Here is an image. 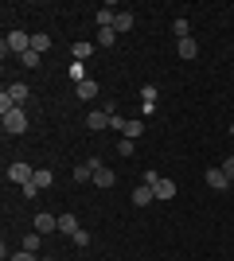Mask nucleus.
<instances>
[{"mask_svg":"<svg viewBox=\"0 0 234 261\" xmlns=\"http://www.w3.org/2000/svg\"><path fill=\"white\" fill-rule=\"evenodd\" d=\"M23 51H32V35H23V32H8V39L0 43V55L8 59V55H23Z\"/></svg>","mask_w":234,"mask_h":261,"instance_id":"f257e3e1","label":"nucleus"},{"mask_svg":"<svg viewBox=\"0 0 234 261\" xmlns=\"http://www.w3.org/2000/svg\"><path fill=\"white\" fill-rule=\"evenodd\" d=\"M4 133H8V137H20V133H28V113H23L20 106L12 109V113H4Z\"/></svg>","mask_w":234,"mask_h":261,"instance_id":"f03ea898","label":"nucleus"},{"mask_svg":"<svg viewBox=\"0 0 234 261\" xmlns=\"http://www.w3.org/2000/svg\"><path fill=\"white\" fill-rule=\"evenodd\" d=\"M8 179H12V184H32V179H35V168H28V164H12V168H8Z\"/></svg>","mask_w":234,"mask_h":261,"instance_id":"7ed1b4c3","label":"nucleus"},{"mask_svg":"<svg viewBox=\"0 0 234 261\" xmlns=\"http://www.w3.org/2000/svg\"><path fill=\"white\" fill-rule=\"evenodd\" d=\"M203 179H207V187H215V191H226V184H230L223 168H207V175H203Z\"/></svg>","mask_w":234,"mask_h":261,"instance_id":"20e7f679","label":"nucleus"},{"mask_svg":"<svg viewBox=\"0 0 234 261\" xmlns=\"http://www.w3.org/2000/svg\"><path fill=\"white\" fill-rule=\"evenodd\" d=\"M35 230H39V234H51V230H59V215H47V211H39V215H35Z\"/></svg>","mask_w":234,"mask_h":261,"instance_id":"39448f33","label":"nucleus"},{"mask_svg":"<svg viewBox=\"0 0 234 261\" xmlns=\"http://www.w3.org/2000/svg\"><path fill=\"white\" fill-rule=\"evenodd\" d=\"M101 168V160H86V164H78L74 168V179L78 184H86V179H94V172Z\"/></svg>","mask_w":234,"mask_h":261,"instance_id":"423d86ee","label":"nucleus"},{"mask_svg":"<svg viewBox=\"0 0 234 261\" xmlns=\"http://www.w3.org/2000/svg\"><path fill=\"white\" fill-rule=\"evenodd\" d=\"M152 195H156V199H176V184L160 175V179H156V184H152Z\"/></svg>","mask_w":234,"mask_h":261,"instance_id":"0eeeda50","label":"nucleus"},{"mask_svg":"<svg viewBox=\"0 0 234 261\" xmlns=\"http://www.w3.org/2000/svg\"><path fill=\"white\" fill-rule=\"evenodd\" d=\"M86 129H110V113H101V109H94V113H86Z\"/></svg>","mask_w":234,"mask_h":261,"instance_id":"6e6552de","label":"nucleus"},{"mask_svg":"<svg viewBox=\"0 0 234 261\" xmlns=\"http://www.w3.org/2000/svg\"><path fill=\"white\" fill-rule=\"evenodd\" d=\"M74 94H78L82 101H94V98H98V82H94V78H86V82H78V86H74Z\"/></svg>","mask_w":234,"mask_h":261,"instance_id":"1a4fd4ad","label":"nucleus"},{"mask_svg":"<svg viewBox=\"0 0 234 261\" xmlns=\"http://www.w3.org/2000/svg\"><path fill=\"white\" fill-rule=\"evenodd\" d=\"M176 51H179V59H195V55H199V43H195V39H176Z\"/></svg>","mask_w":234,"mask_h":261,"instance_id":"9d476101","label":"nucleus"},{"mask_svg":"<svg viewBox=\"0 0 234 261\" xmlns=\"http://www.w3.org/2000/svg\"><path fill=\"white\" fill-rule=\"evenodd\" d=\"M94 184H98V187H113V184H117V175H113V168H106V164H101L98 172H94Z\"/></svg>","mask_w":234,"mask_h":261,"instance_id":"9b49d317","label":"nucleus"},{"mask_svg":"<svg viewBox=\"0 0 234 261\" xmlns=\"http://www.w3.org/2000/svg\"><path fill=\"white\" fill-rule=\"evenodd\" d=\"M152 187H148V184H141V187H137V191H133V207H148V203H152Z\"/></svg>","mask_w":234,"mask_h":261,"instance_id":"f8f14e48","label":"nucleus"},{"mask_svg":"<svg viewBox=\"0 0 234 261\" xmlns=\"http://www.w3.org/2000/svg\"><path fill=\"white\" fill-rule=\"evenodd\" d=\"M35 187H39V191H43V187H51L55 184V172H51V168H35V179H32Z\"/></svg>","mask_w":234,"mask_h":261,"instance_id":"ddd939ff","label":"nucleus"},{"mask_svg":"<svg viewBox=\"0 0 234 261\" xmlns=\"http://www.w3.org/2000/svg\"><path fill=\"white\" fill-rule=\"evenodd\" d=\"M28 94H32V90H28V82H12V86H8V98L16 101V106H20V101H28Z\"/></svg>","mask_w":234,"mask_h":261,"instance_id":"4468645a","label":"nucleus"},{"mask_svg":"<svg viewBox=\"0 0 234 261\" xmlns=\"http://www.w3.org/2000/svg\"><path fill=\"white\" fill-rule=\"evenodd\" d=\"M141 109H145V113H152V109H156V86L141 90Z\"/></svg>","mask_w":234,"mask_h":261,"instance_id":"2eb2a0df","label":"nucleus"},{"mask_svg":"<svg viewBox=\"0 0 234 261\" xmlns=\"http://www.w3.org/2000/svg\"><path fill=\"white\" fill-rule=\"evenodd\" d=\"M113 32H133V12H117V20H113Z\"/></svg>","mask_w":234,"mask_h":261,"instance_id":"dca6fc26","label":"nucleus"},{"mask_svg":"<svg viewBox=\"0 0 234 261\" xmlns=\"http://www.w3.org/2000/svg\"><path fill=\"white\" fill-rule=\"evenodd\" d=\"M141 133H145V121H129V125H125V141H137V137H141Z\"/></svg>","mask_w":234,"mask_h":261,"instance_id":"f3484780","label":"nucleus"},{"mask_svg":"<svg viewBox=\"0 0 234 261\" xmlns=\"http://www.w3.org/2000/svg\"><path fill=\"white\" fill-rule=\"evenodd\" d=\"M47 47H51V35H47V32H39V35H32V51H39V55H43V51H47Z\"/></svg>","mask_w":234,"mask_h":261,"instance_id":"a211bd4d","label":"nucleus"},{"mask_svg":"<svg viewBox=\"0 0 234 261\" xmlns=\"http://www.w3.org/2000/svg\"><path fill=\"white\" fill-rule=\"evenodd\" d=\"M20 66H23V70H35V66H39V51H23L20 55Z\"/></svg>","mask_w":234,"mask_h":261,"instance_id":"6ab92c4d","label":"nucleus"},{"mask_svg":"<svg viewBox=\"0 0 234 261\" xmlns=\"http://www.w3.org/2000/svg\"><path fill=\"white\" fill-rule=\"evenodd\" d=\"M59 230H63V234H74V230H78V218L74 215H59Z\"/></svg>","mask_w":234,"mask_h":261,"instance_id":"aec40b11","label":"nucleus"},{"mask_svg":"<svg viewBox=\"0 0 234 261\" xmlns=\"http://www.w3.org/2000/svg\"><path fill=\"white\" fill-rule=\"evenodd\" d=\"M20 250H28V253H35V250H39V234H35V230H32V234H23Z\"/></svg>","mask_w":234,"mask_h":261,"instance_id":"412c9836","label":"nucleus"},{"mask_svg":"<svg viewBox=\"0 0 234 261\" xmlns=\"http://www.w3.org/2000/svg\"><path fill=\"white\" fill-rule=\"evenodd\" d=\"M172 32H176V39H188V35H191V23L188 20H176V23H172Z\"/></svg>","mask_w":234,"mask_h":261,"instance_id":"4be33fe9","label":"nucleus"},{"mask_svg":"<svg viewBox=\"0 0 234 261\" xmlns=\"http://www.w3.org/2000/svg\"><path fill=\"white\" fill-rule=\"evenodd\" d=\"M70 51H74V63H82V59H86V55L94 51V43H74Z\"/></svg>","mask_w":234,"mask_h":261,"instance_id":"5701e85b","label":"nucleus"},{"mask_svg":"<svg viewBox=\"0 0 234 261\" xmlns=\"http://www.w3.org/2000/svg\"><path fill=\"white\" fill-rule=\"evenodd\" d=\"M70 242H74L78 250H86V246H90V234H86V230H74V234H70Z\"/></svg>","mask_w":234,"mask_h":261,"instance_id":"b1692460","label":"nucleus"},{"mask_svg":"<svg viewBox=\"0 0 234 261\" xmlns=\"http://www.w3.org/2000/svg\"><path fill=\"white\" fill-rule=\"evenodd\" d=\"M101 47H113L117 43V32H113V28H101V39H98Z\"/></svg>","mask_w":234,"mask_h":261,"instance_id":"393cba45","label":"nucleus"},{"mask_svg":"<svg viewBox=\"0 0 234 261\" xmlns=\"http://www.w3.org/2000/svg\"><path fill=\"white\" fill-rule=\"evenodd\" d=\"M70 78H74V86H78V82H86V70H82V63H70Z\"/></svg>","mask_w":234,"mask_h":261,"instance_id":"a878e982","label":"nucleus"},{"mask_svg":"<svg viewBox=\"0 0 234 261\" xmlns=\"http://www.w3.org/2000/svg\"><path fill=\"white\" fill-rule=\"evenodd\" d=\"M125 125H129V121L121 117V113H110V129H117V133H125Z\"/></svg>","mask_w":234,"mask_h":261,"instance_id":"bb28decb","label":"nucleus"},{"mask_svg":"<svg viewBox=\"0 0 234 261\" xmlns=\"http://www.w3.org/2000/svg\"><path fill=\"white\" fill-rule=\"evenodd\" d=\"M8 261H39V257H35V253H28V250H20V253H12Z\"/></svg>","mask_w":234,"mask_h":261,"instance_id":"cd10ccee","label":"nucleus"},{"mask_svg":"<svg viewBox=\"0 0 234 261\" xmlns=\"http://www.w3.org/2000/svg\"><path fill=\"white\" fill-rule=\"evenodd\" d=\"M223 172H226V179H230V184H234V156H230V160L223 164Z\"/></svg>","mask_w":234,"mask_h":261,"instance_id":"c85d7f7f","label":"nucleus"},{"mask_svg":"<svg viewBox=\"0 0 234 261\" xmlns=\"http://www.w3.org/2000/svg\"><path fill=\"white\" fill-rule=\"evenodd\" d=\"M230 137H234V121H230Z\"/></svg>","mask_w":234,"mask_h":261,"instance_id":"c756f323","label":"nucleus"},{"mask_svg":"<svg viewBox=\"0 0 234 261\" xmlns=\"http://www.w3.org/2000/svg\"><path fill=\"white\" fill-rule=\"evenodd\" d=\"M39 261H51V257H39Z\"/></svg>","mask_w":234,"mask_h":261,"instance_id":"7c9ffc66","label":"nucleus"}]
</instances>
